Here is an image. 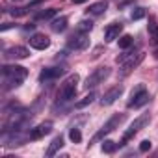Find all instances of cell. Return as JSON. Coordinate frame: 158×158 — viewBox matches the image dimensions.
<instances>
[{
	"label": "cell",
	"mask_w": 158,
	"mask_h": 158,
	"mask_svg": "<svg viewBox=\"0 0 158 158\" xmlns=\"http://www.w3.org/2000/svg\"><path fill=\"white\" fill-rule=\"evenodd\" d=\"M2 73H4V80L8 82V88L21 86L23 80L28 76L26 67H21V65H4L2 67Z\"/></svg>",
	"instance_id": "cell-1"
},
{
	"label": "cell",
	"mask_w": 158,
	"mask_h": 158,
	"mask_svg": "<svg viewBox=\"0 0 158 158\" xmlns=\"http://www.w3.org/2000/svg\"><path fill=\"white\" fill-rule=\"evenodd\" d=\"M78 80H80V78H78L76 73H74V74H69V76L65 78V82L61 84V88H60V91H58V102H67V101H71V99L74 97Z\"/></svg>",
	"instance_id": "cell-2"
},
{
	"label": "cell",
	"mask_w": 158,
	"mask_h": 158,
	"mask_svg": "<svg viewBox=\"0 0 158 158\" xmlns=\"http://www.w3.org/2000/svg\"><path fill=\"white\" fill-rule=\"evenodd\" d=\"M149 121H151V115H149V114L139 115V117H138V119H136V121L127 128V130H125V134H123V138H121V143H119V145H127V143H128V141H130V139H132V138H134V136H136V134H138V132L147 125V123H149Z\"/></svg>",
	"instance_id": "cell-3"
},
{
	"label": "cell",
	"mask_w": 158,
	"mask_h": 158,
	"mask_svg": "<svg viewBox=\"0 0 158 158\" xmlns=\"http://www.w3.org/2000/svg\"><path fill=\"white\" fill-rule=\"evenodd\" d=\"M110 76V67H99V69H95L88 78H86V84H84V88L86 89H89V88H97L99 84H104V80Z\"/></svg>",
	"instance_id": "cell-4"
},
{
	"label": "cell",
	"mask_w": 158,
	"mask_h": 158,
	"mask_svg": "<svg viewBox=\"0 0 158 158\" xmlns=\"http://www.w3.org/2000/svg\"><path fill=\"white\" fill-rule=\"evenodd\" d=\"M125 121V114H115V115H112L108 121H106V125H102V128L95 134V138H93V141H97V139H101V138H104L106 134H110V132H114L121 123Z\"/></svg>",
	"instance_id": "cell-5"
},
{
	"label": "cell",
	"mask_w": 158,
	"mask_h": 158,
	"mask_svg": "<svg viewBox=\"0 0 158 158\" xmlns=\"http://www.w3.org/2000/svg\"><path fill=\"white\" fill-rule=\"evenodd\" d=\"M149 101V95H147V89H145V84H138L132 91H130V99H128V106L132 108H138V106H143L145 102Z\"/></svg>",
	"instance_id": "cell-6"
},
{
	"label": "cell",
	"mask_w": 158,
	"mask_h": 158,
	"mask_svg": "<svg viewBox=\"0 0 158 158\" xmlns=\"http://www.w3.org/2000/svg\"><path fill=\"white\" fill-rule=\"evenodd\" d=\"M143 60H145V52H138V54L130 56L127 61H123V65H121V69H119L121 76H128L134 69H138V65H139Z\"/></svg>",
	"instance_id": "cell-7"
},
{
	"label": "cell",
	"mask_w": 158,
	"mask_h": 158,
	"mask_svg": "<svg viewBox=\"0 0 158 158\" xmlns=\"http://www.w3.org/2000/svg\"><path fill=\"white\" fill-rule=\"evenodd\" d=\"M88 45H89V39H88V34L86 32L74 34L69 39V48H73V50H84V48H88Z\"/></svg>",
	"instance_id": "cell-8"
},
{
	"label": "cell",
	"mask_w": 158,
	"mask_h": 158,
	"mask_svg": "<svg viewBox=\"0 0 158 158\" xmlns=\"http://www.w3.org/2000/svg\"><path fill=\"white\" fill-rule=\"evenodd\" d=\"M121 93H123V86H114L112 89H108V91L102 95L101 104H102V106H110V104H114V102L121 97Z\"/></svg>",
	"instance_id": "cell-9"
},
{
	"label": "cell",
	"mask_w": 158,
	"mask_h": 158,
	"mask_svg": "<svg viewBox=\"0 0 158 158\" xmlns=\"http://www.w3.org/2000/svg\"><path fill=\"white\" fill-rule=\"evenodd\" d=\"M50 132H52V121H45L30 130V139H41L43 136H47Z\"/></svg>",
	"instance_id": "cell-10"
},
{
	"label": "cell",
	"mask_w": 158,
	"mask_h": 158,
	"mask_svg": "<svg viewBox=\"0 0 158 158\" xmlns=\"http://www.w3.org/2000/svg\"><path fill=\"white\" fill-rule=\"evenodd\" d=\"M48 45H50V39L45 34H35L30 37V47H34L35 50H45L48 48Z\"/></svg>",
	"instance_id": "cell-11"
},
{
	"label": "cell",
	"mask_w": 158,
	"mask_h": 158,
	"mask_svg": "<svg viewBox=\"0 0 158 158\" xmlns=\"http://www.w3.org/2000/svg\"><path fill=\"white\" fill-rule=\"evenodd\" d=\"M28 56H30V50L26 47H21V45L11 47L10 50H6V58H11V60H24Z\"/></svg>",
	"instance_id": "cell-12"
},
{
	"label": "cell",
	"mask_w": 158,
	"mask_h": 158,
	"mask_svg": "<svg viewBox=\"0 0 158 158\" xmlns=\"http://www.w3.org/2000/svg\"><path fill=\"white\" fill-rule=\"evenodd\" d=\"M121 30H123V24H121V23H112V24H108L106 30H104V39H106V41L117 39L119 34H121Z\"/></svg>",
	"instance_id": "cell-13"
},
{
	"label": "cell",
	"mask_w": 158,
	"mask_h": 158,
	"mask_svg": "<svg viewBox=\"0 0 158 158\" xmlns=\"http://www.w3.org/2000/svg\"><path fill=\"white\" fill-rule=\"evenodd\" d=\"M60 74H63V69L61 67H48V69H43L41 71L39 80H50V78H58Z\"/></svg>",
	"instance_id": "cell-14"
},
{
	"label": "cell",
	"mask_w": 158,
	"mask_h": 158,
	"mask_svg": "<svg viewBox=\"0 0 158 158\" xmlns=\"http://www.w3.org/2000/svg\"><path fill=\"white\" fill-rule=\"evenodd\" d=\"M106 10H108V2L106 0H99V2H95L88 8V15H102Z\"/></svg>",
	"instance_id": "cell-15"
},
{
	"label": "cell",
	"mask_w": 158,
	"mask_h": 158,
	"mask_svg": "<svg viewBox=\"0 0 158 158\" xmlns=\"http://www.w3.org/2000/svg\"><path fill=\"white\" fill-rule=\"evenodd\" d=\"M61 147H63V138H61V136H56V138L50 141L48 149H47V156H54Z\"/></svg>",
	"instance_id": "cell-16"
},
{
	"label": "cell",
	"mask_w": 158,
	"mask_h": 158,
	"mask_svg": "<svg viewBox=\"0 0 158 158\" xmlns=\"http://www.w3.org/2000/svg\"><path fill=\"white\" fill-rule=\"evenodd\" d=\"M67 23H69V21H67V17H58V19H54V21H52V24H50V26H52V30H54L56 34H60V32H63V30L67 28Z\"/></svg>",
	"instance_id": "cell-17"
},
{
	"label": "cell",
	"mask_w": 158,
	"mask_h": 158,
	"mask_svg": "<svg viewBox=\"0 0 158 158\" xmlns=\"http://www.w3.org/2000/svg\"><path fill=\"white\" fill-rule=\"evenodd\" d=\"M93 101H95V93H89V95H86V97H84L82 101H78V102H76L74 106H76L78 110H80V108H86V106H89V104H91Z\"/></svg>",
	"instance_id": "cell-18"
},
{
	"label": "cell",
	"mask_w": 158,
	"mask_h": 158,
	"mask_svg": "<svg viewBox=\"0 0 158 158\" xmlns=\"http://www.w3.org/2000/svg\"><path fill=\"white\" fill-rule=\"evenodd\" d=\"M56 15V10L54 8H50V10H45V11H41V13H37V21H48V19H52Z\"/></svg>",
	"instance_id": "cell-19"
},
{
	"label": "cell",
	"mask_w": 158,
	"mask_h": 158,
	"mask_svg": "<svg viewBox=\"0 0 158 158\" xmlns=\"http://www.w3.org/2000/svg\"><path fill=\"white\" fill-rule=\"evenodd\" d=\"M149 34H151L152 41L158 43V23H156V21H151V23H149Z\"/></svg>",
	"instance_id": "cell-20"
},
{
	"label": "cell",
	"mask_w": 158,
	"mask_h": 158,
	"mask_svg": "<svg viewBox=\"0 0 158 158\" xmlns=\"http://www.w3.org/2000/svg\"><path fill=\"white\" fill-rule=\"evenodd\" d=\"M69 138H71L73 143H80L82 141V132L78 130V128H71L69 130Z\"/></svg>",
	"instance_id": "cell-21"
},
{
	"label": "cell",
	"mask_w": 158,
	"mask_h": 158,
	"mask_svg": "<svg viewBox=\"0 0 158 158\" xmlns=\"http://www.w3.org/2000/svg\"><path fill=\"white\" fill-rule=\"evenodd\" d=\"M132 35H128V34H125V35H121L119 37V48H128L130 45H132Z\"/></svg>",
	"instance_id": "cell-22"
},
{
	"label": "cell",
	"mask_w": 158,
	"mask_h": 158,
	"mask_svg": "<svg viewBox=\"0 0 158 158\" xmlns=\"http://www.w3.org/2000/svg\"><path fill=\"white\" fill-rule=\"evenodd\" d=\"M130 17H132V21H139V19L145 17V10H143V8H136V10H132Z\"/></svg>",
	"instance_id": "cell-23"
},
{
	"label": "cell",
	"mask_w": 158,
	"mask_h": 158,
	"mask_svg": "<svg viewBox=\"0 0 158 158\" xmlns=\"http://www.w3.org/2000/svg\"><path fill=\"white\" fill-rule=\"evenodd\" d=\"M115 147H117V145H115L112 139H104V141H102V151H104V152H114Z\"/></svg>",
	"instance_id": "cell-24"
},
{
	"label": "cell",
	"mask_w": 158,
	"mask_h": 158,
	"mask_svg": "<svg viewBox=\"0 0 158 158\" xmlns=\"http://www.w3.org/2000/svg\"><path fill=\"white\" fill-rule=\"evenodd\" d=\"M91 28H93L91 21H80V23H78V32H89Z\"/></svg>",
	"instance_id": "cell-25"
},
{
	"label": "cell",
	"mask_w": 158,
	"mask_h": 158,
	"mask_svg": "<svg viewBox=\"0 0 158 158\" xmlns=\"http://www.w3.org/2000/svg\"><path fill=\"white\" fill-rule=\"evenodd\" d=\"M151 147H152V143H151L149 139H143V141L139 143V151H141V152H147V151H151Z\"/></svg>",
	"instance_id": "cell-26"
},
{
	"label": "cell",
	"mask_w": 158,
	"mask_h": 158,
	"mask_svg": "<svg viewBox=\"0 0 158 158\" xmlns=\"http://www.w3.org/2000/svg\"><path fill=\"white\" fill-rule=\"evenodd\" d=\"M26 10L28 8H15V10H11V15L13 17H23V15H26Z\"/></svg>",
	"instance_id": "cell-27"
},
{
	"label": "cell",
	"mask_w": 158,
	"mask_h": 158,
	"mask_svg": "<svg viewBox=\"0 0 158 158\" xmlns=\"http://www.w3.org/2000/svg\"><path fill=\"white\" fill-rule=\"evenodd\" d=\"M73 4H84V2H88V0H71Z\"/></svg>",
	"instance_id": "cell-28"
},
{
	"label": "cell",
	"mask_w": 158,
	"mask_h": 158,
	"mask_svg": "<svg viewBox=\"0 0 158 158\" xmlns=\"http://www.w3.org/2000/svg\"><path fill=\"white\" fill-rule=\"evenodd\" d=\"M154 58H156V60H158V48H156V50H154Z\"/></svg>",
	"instance_id": "cell-29"
}]
</instances>
